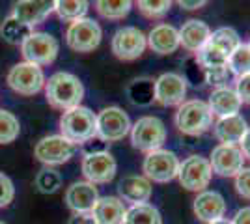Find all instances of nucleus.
<instances>
[{"label":"nucleus","instance_id":"37","mask_svg":"<svg viewBox=\"0 0 250 224\" xmlns=\"http://www.w3.org/2000/svg\"><path fill=\"white\" fill-rule=\"evenodd\" d=\"M15 198V187H13V182L6 174L0 172V207H6L10 205Z\"/></svg>","mask_w":250,"mask_h":224},{"label":"nucleus","instance_id":"35","mask_svg":"<svg viewBox=\"0 0 250 224\" xmlns=\"http://www.w3.org/2000/svg\"><path fill=\"white\" fill-rule=\"evenodd\" d=\"M136 6H138V11L147 19H163L172 8V2L170 0H140Z\"/></svg>","mask_w":250,"mask_h":224},{"label":"nucleus","instance_id":"18","mask_svg":"<svg viewBox=\"0 0 250 224\" xmlns=\"http://www.w3.org/2000/svg\"><path fill=\"white\" fill-rule=\"evenodd\" d=\"M194 215L204 223H215L219 219H224L226 213V200L217 191H202L194 198Z\"/></svg>","mask_w":250,"mask_h":224},{"label":"nucleus","instance_id":"17","mask_svg":"<svg viewBox=\"0 0 250 224\" xmlns=\"http://www.w3.org/2000/svg\"><path fill=\"white\" fill-rule=\"evenodd\" d=\"M151 182L144 178V176H138V174H129L125 176L124 180L118 185V198L122 202H129L131 205H138V204H147L151 198Z\"/></svg>","mask_w":250,"mask_h":224},{"label":"nucleus","instance_id":"44","mask_svg":"<svg viewBox=\"0 0 250 224\" xmlns=\"http://www.w3.org/2000/svg\"><path fill=\"white\" fill-rule=\"evenodd\" d=\"M209 224H231L228 219H219V221H215V223H209Z\"/></svg>","mask_w":250,"mask_h":224},{"label":"nucleus","instance_id":"34","mask_svg":"<svg viewBox=\"0 0 250 224\" xmlns=\"http://www.w3.org/2000/svg\"><path fill=\"white\" fill-rule=\"evenodd\" d=\"M62 187V176L52 168H43L36 176V189L43 194H54Z\"/></svg>","mask_w":250,"mask_h":224},{"label":"nucleus","instance_id":"21","mask_svg":"<svg viewBox=\"0 0 250 224\" xmlns=\"http://www.w3.org/2000/svg\"><path fill=\"white\" fill-rule=\"evenodd\" d=\"M54 11V2L47 0H21L13 6V15L17 21H21L26 26H34L43 22Z\"/></svg>","mask_w":250,"mask_h":224},{"label":"nucleus","instance_id":"15","mask_svg":"<svg viewBox=\"0 0 250 224\" xmlns=\"http://www.w3.org/2000/svg\"><path fill=\"white\" fill-rule=\"evenodd\" d=\"M118 164L116 159L108 151H97V153H88L83 157V174L86 182L92 185L99 183H108L114 180Z\"/></svg>","mask_w":250,"mask_h":224},{"label":"nucleus","instance_id":"5","mask_svg":"<svg viewBox=\"0 0 250 224\" xmlns=\"http://www.w3.org/2000/svg\"><path fill=\"white\" fill-rule=\"evenodd\" d=\"M131 144L138 151H155L167 140V127L157 116H142L131 125Z\"/></svg>","mask_w":250,"mask_h":224},{"label":"nucleus","instance_id":"39","mask_svg":"<svg viewBox=\"0 0 250 224\" xmlns=\"http://www.w3.org/2000/svg\"><path fill=\"white\" fill-rule=\"evenodd\" d=\"M235 94L239 97L241 103H245V105H250V73L249 75H243L237 79V82H235Z\"/></svg>","mask_w":250,"mask_h":224},{"label":"nucleus","instance_id":"7","mask_svg":"<svg viewBox=\"0 0 250 224\" xmlns=\"http://www.w3.org/2000/svg\"><path fill=\"white\" fill-rule=\"evenodd\" d=\"M6 82L15 94L36 96L45 88V75L40 65L30 64V62H19L8 71Z\"/></svg>","mask_w":250,"mask_h":224},{"label":"nucleus","instance_id":"36","mask_svg":"<svg viewBox=\"0 0 250 224\" xmlns=\"http://www.w3.org/2000/svg\"><path fill=\"white\" fill-rule=\"evenodd\" d=\"M228 67L226 65H222V67H211V69H204V79H206V82L211 86H215V88H222V86H226L228 82Z\"/></svg>","mask_w":250,"mask_h":224},{"label":"nucleus","instance_id":"22","mask_svg":"<svg viewBox=\"0 0 250 224\" xmlns=\"http://www.w3.org/2000/svg\"><path fill=\"white\" fill-rule=\"evenodd\" d=\"M249 129L247 120L241 114H233V116L219 118L217 123L213 125V133L220 144H231V146H239L241 139L245 137Z\"/></svg>","mask_w":250,"mask_h":224},{"label":"nucleus","instance_id":"23","mask_svg":"<svg viewBox=\"0 0 250 224\" xmlns=\"http://www.w3.org/2000/svg\"><path fill=\"white\" fill-rule=\"evenodd\" d=\"M209 110L213 112V116L219 118H226V116H233V114H239L241 110V103L237 94L233 88L229 86H222V88H215L209 96Z\"/></svg>","mask_w":250,"mask_h":224},{"label":"nucleus","instance_id":"43","mask_svg":"<svg viewBox=\"0 0 250 224\" xmlns=\"http://www.w3.org/2000/svg\"><path fill=\"white\" fill-rule=\"evenodd\" d=\"M239 148H241V151H243V155H245V159H250V127L247 129L245 137L241 139Z\"/></svg>","mask_w":250,"mask_h":224},{"label":"nucleus","instance_id":"8","mask_svg":"<svg viewBox=\"0 0 250 224\" xmlns=\"http://www.w3.org/2000/svg\"><path fill=\"white\" fill-rule=\"evenodd\" d=\"M142 172H144V178H147L149 182L168 183L177 178L179 159L174 151L163 148L149 151L142 163Z\"/></svg>","mask_w":250,"mask_h":224},{"label":"nucleus","instance_id":"12","mask_svg":"<svg viewBox=\"0 0 250 224\" xmlns=\"http://www.w3.org/2000/svg\"><path fill=\"white\" fill-rule=\"evenodd\" d=\"M187 96V79L179 73H163L153 82V101L161 107H179Z\"/></svg>","mask_w":250,"mask_h":224},{"label":"nucleus","instance_id":"30","mask_svg":"<svg viewBox=\"0 0 250 224\" xmlns=\"http://www.w3.org/2000/svg\"><path fill=\"white\" fill-rule=\"evenodd\" d=\"M229 73H233L237 79L243 75L250 73V45L249 43H241L239 47L228 56V62H226Z\"/></svg>","mask_w":250,"mask_h":224},{"label":"nucleus","instance_id":"24","mask_svg":"<svg viewBox=\"0 0 250 224\" xmlns=\"http://www.w3.org/2000/svg\"><path fill=\"white\" fill-rule=\"evenodd\" d=\"M127 207L118 196H99L92 217L97 224H124Z\"/></svg>","mask_w":250,"mask_h":224},{"label":"nucleus","instance_id":"46","mask_svg":"<svg viewBox=\"0 0 250 224\" xmlns=\"http://www.w3.org/2000/svg\"><path fill=\"white\" fill-rule=\"evenodd\" d=\"M249 45H250V43H249Z\"/></svg>","mask_w":250,"mask_h":224},{"label":"nucleus","instance_id":"33","mask_svg":"<svg viewBox=\"0 0 250 224\" xmlns=\"http://www.w3.org/2000/svg\"><path fill=\"white\" fill-rule=\"evenodd\" d=\"M21 123L15 114L8 110H0V144H10L19 137Z\"/></svg>","mask_w":250,"mask_h":224},{"label":"nucleus","instance_id":"6","mask_svg":"<svg viewBox=\"0 0 250 224\" xmlns=\"http://www.w3.org/2000/svg\"><path fill=\"white\" fill-rule=\"evenodd\" d=\"M101 38H103V30L99 22L90 17L71 22L65 30V41L75 53H92L99 47Z\"/></svg>","mask_w":250,"mask_h":224},{"label":"nucleus","instance_id":"11","mask_svg":"<svg viewBox=\"0 0 250 224\" xmlns=\"http://www.w3.org/2000/svg\"><path fill=\"white\" fill-rule=\"evenodd\" d=\"M147 40L146 34L136 26H122L120 30H116L112 36L110 49L118 60L124 62H133L136 58H140L142 53L146 51Z\"/></svg>","mask_w":250,"mask_h":224},{"label":"nucleus","instance_id":"40","mask_svg":"<svg viewBox=\"0 0 250 224\" xmlns=\"http://www.w3.org/2000/svg\"><path fill=\"white\" fill-rule=\"evenodd\" d=\"M67 224H97L92 213H73V217H69Z\"/></svg>","mask_w":250,"mask_h":224},{"label":"nucleus","instance_id":"27","mask_svg":"<svg viewBox=\"0 0 250 224\" xmlns=\"http://www.w3.org/2000/svg\"><path fill=\"white\" fill-rule=\"evenodd\" d=\"M32 34V28L17 21L15 17H8L6 21L0 24V36L4 41L11 43V45H21L28 36Z\"/></svg>","mask_w":250,"mask_h":224},{"label":"nucleus","instance_id":"13","mask_svg":"<svg viewBox=\"0 0 250 224\" xmlns=\"http://www.w3.org/2000/svg\"><path fill=\"white\" fill-rule=\"evenodd\" d=\"M75 151H77V146L63 139L62 135H49V137H43L36 144L34 155L43 164L56 166V164L67 163L75 155Z\"/></svg>","mask_w":250,"mask_h":224},{"label":"nucleus","instance_id":"19","mask_svg":"<svg viewBox=\"0 0 250 224\" xmlns=\"http://www.w3.org/2000/svg\"><path fill=\"white\" fill-rule=\"evenodd\" d=\"M146 40L147 47L161 56L174 54L179 49V32L176 26H172L168 22H161V24L153 26L146 36Z\"/></svg>","mask_w":250,"mask_h":224},{"label":"nucleus","instance_id":"16","mask_svg":"<svg viewBox=\"0 0 250 224\" xmlns=\"http://www.w3.org/2000/svg\"><path fill=\"white\" fill-rule=\"evenodd\" d=\"M97 200V187L88 182H75L65 191V204L73 213H92Z\"/></svg>","mask_w":250,"mask_h":224},{"label":"nucleus","instance_id":"45","mask_svg":"<svg viewBox=\"0 0 250 224\" xmlns=\"http://www.w3.org/2000/svg\"><path fill=\"white\" fill-rule=\"evenodd\" d=\"M0 224H6V223H2V221H0Z\"/></svg>","mask_w":250,"mask_h":224},{"label":"nucleus","instance_id":"38","mask_svg":"<svg viewBox=\"0 0 250 224\" xmlns=\"http://www.w3.org/2000/svg\"><path fill=\"white\" fill-rule=\"evenodd\" d=\"M235 191L245 200H250V166H245L235 176Z\"/></svg>","mask_w":250,"mask_h":224},{"label":"nucleus","instance_id":"32","mask_svg":"<svg viewBox=\"0 0 250 224\" xmlns=\"http://www.w3.org/2000/svg\"><path fill=\"white\" fill-rule=\"evenodd\" d=\"M127 94L135 105H149L153 101V82L147 79H136L129 84Z\"/></svg>","mask_w":250,"mask_h":224},{"label":"nucleus","instance_id":"10","mask_svg":"<svg viewBox=\"0 0 250 224\" xmlns=\"http://www.w3.org/2000/svg\"><path fill=\"white\" fill-rule=\"evenodd\" d=\"M213 178V170L209 159L202 155H190L183 163H179V172H177V180L181 183L183 189L190 192H202L206 191Z\"/></svg>","mask_w":250,"mask_h":224},{"label":"nucleus","instance_id":"20","mask_svg":"<svg viewBox=\"0 0 250 224\" xmlns=\"http://www.w3.org/2000/svg\"><path fill=\"white\" fill-rule=\"evenodd\" d=\"M179 32V47H183L188 53H198L200 49L209 41L211 28L208 22L200 19H188L183 22V26L177 30Z\"/></svg>","mask_w":250,"mask_h":224},{"label":"nucleus","instance_id":"26","mask_svg":"<svg viewBox=\"0 0 250 224\" xmlns=\"http://www.w3.org/2000/svg\"><path fill=\"white\" fill-rule=\"evenodd\" d=\"M90 4L84 0H56L54 2V11L62 21L75 22L79 19H84L88 13Z\"/></svg>","mask_w":250,"mask_h":224},{"label":"nucleus","instance_id":"2","mask_svg":"<svg viewBox=\"0 0 250 224\" xmlns=\"http://www.w3.org/2000/svg\"><path fill=\"white\" fill-rule=\"evenodd\" d=\"M174 123L179 133L187 137H200L213 127V112L209 110L208 101L188 99L177 107Z\"/></svg>","mask_w":250,"mask_h":224},{"label":"nucleus","instance_id":"31","mask_svg":"<svg viewBox=\"0 0 250 224\" xmlns=\"http://www.w3.org/2000/svg\"><path fill=\"white\" fill-rule=\"evenodd\" d=\"M228 62V56L220 51L219 47L211 45V43H206L198 53H196V64L202 67V69H211V67H222Z\"/></svg>","mask_w":250,"mask_h":224},{"label":"nucleus","instance_id":"29","mask_svg":"<svg viewBox=\"0 0 250 224\" xmlns=\"http://www.w3.org/2000/svg\"><path fill=\"white\" fill-rule=\"evenodd\" d=\"M209 43L215 45V47H219L226 56H229L241 45V40H239V34L235 32L231 26H222V28H217L215 32H211Z\"/></svg>","mask_w":250,"mask_h":224},{"label":"nucleus","instance_id":"4","mask_svg":"<svg viewBox=\"0 0 250 224\" xmlns=\"http://www.w3.org/2000/svg\"><path fill=\"white\" fill-rule=\"evenodd\" d=\"M131 118L120 107H104L95 114V137L108 142L124 140L131 133Z\"/></svg>","mask_w":250,"mask_h":224},{"label":"nucleus","instance_id":"42","mask_svg":"<svg viewBox=\"0 0 250 224\" xmlns=\"http://www.w3.org/2000/svg\"><path fill=\"white\" fill-rule=\"evenodd\" d=\"M183 10H200V8H204L208 2L206 0H192V2H188V0H179L177 2Z\"/></svg>","mask_w":250,"mask_h":224},{"label":"nucleus","instance_id":"1","mask_svg":"<svg viewBox=\"0 0 250 224\" xmlns=\"http://www.w3.org/2000/svg\"><path fill=\"white\" fill-rule=\"evenodd\" d=\"M45 97L52 108L69 110L81 105L84 97V84L81 79L67 71H58L45 81Z\"/></svg>","mask_w":250,"mask_h":224},{"label":"nucleus","instance_id":"9","mask_svg":"<svg viewBox=\"0 0 250 224\" xmlns=\"http://www.w3.org/2000/svg\"><path fill=\"white\" fill-rule=\"evenodd\" d=\"M58 40L47 32H32L24 41L21 43V53L24 62L36 65H49L58 56Z\"/></svg>","mask_w":250,"mask_h":224},{"label":"nucleus","instance_id":"41","mask_svg":"<svg viewBox=\"0 0 250 224\" xmlns=\"http://www.w3.org/2000/svg\"><path fill=\"white\" fill-rule=\"evenodd\" d=\"M231 224H250V207H243L233 215V219L229 221Z\"/></svg>","mask_w":250,"mask_h":224},{"label":"nucleus","instance_id":"14","mask_svg":"<svg viewBox=\"0 0 250 224\" xmlns=\"http://www.w3.org/2000/svg\"><path fill=\"white\" fill-rule=\"evenodd\" d=\"M211 170L220 178H235L245 168V155L239 146L219 144L209 157Z\"/></svg>","mask_w":250,"mask_h":224},{"label":"nucleus","instance_id":"28","mask_svg":"<svg viewBox=\"0 0 250 224\" xmlns=\"http://www.w3.org/2000/svg\"><path fill=\"white\" fill-rule=\"evenodd\" d=\"M131 8H133V4L129 0H99V2H95L97 13L110 21H120V19L127 17Z\"/></svg>","mask_w":250,"mask_h":224},{"label":"nucleus","instance_id":"25","mask_svg":"<svg viewBox=\"0 0 250 224\" xmlns=\"http://www.w3.org/2000/svg\"><path fill=\"white\" fill-rule=\"evenodd\" d=\"M124 224H163V217L155 205L151 204H138L127 209Z\"/></svg>","mask_w":250,"mask_h":224},{"label":"nucleus","instance_id":"3","mask_svg":"<svg viewBox=\"0 0 250 224\" xmlns=\"http://www.w3.org/2000/svg\"><path fill=\"white\" fill-rule=\"evenodd\" d=\"M60 135L75 146L95 139V112L83 105L65 110L60 118Z\"/></svg>","mask_w":250,"mask_h":224}]
</instances>
